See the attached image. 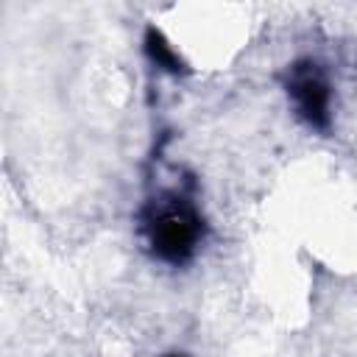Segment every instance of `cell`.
<instances>
[{
  "mask_svg": "<svg viewBox=\"0 0 357 357\" xmlns=\"http://www.w3.org/2000/svg\"><path fill=\"white\" fill-rule=\"evenodd\" d=\"M142 231L151 254L167 265H184L204 237V220L198 209L173 192L153 198L142 215Z\"/></svg>",
  "mask_w": 357,
  "mask_h": 357,
  "instance_id": "cell-1",
  "label": "cell"
},
{
  "mask_svg": "<svg viewBox=\"0 0 357 357\" xmlns=\"http://www.w3.org/2000/svg\"><path fill=\"white\" fill-rule=\"evenodd\" d=\"M287 95L293 98L298 114L318 131L329 128L332 120V89L324 70L315 61H296L287 70Z\"/></svg>",
  "mask_w": 357,
  "mask_h": 357,
  "instance_id": "cell-2",
  "label": "cell"
},
{
  "mask_svg": "<svg viewBox=\"0 0 357 357\" xmlns=\"http://www.w3.org/2000/svg\"><path fill=\"white\" fill-rule=\"evenodd\" d=\"M145 50H148L151 61H156V67H165L170 73H178L184 67L181 59H178V53L170 47V42L156 28H148V33H145Z\"/></svg>",
  "mask_w": 357,
  "mask_h": 357,
  "instance_id": "cell-3",
  "label": "cell"
},
{
  "mask_svg": "<svg viewBox=\"0 0 357 357\" xmlns=\"http://www.w3.org/2000/svg\"><path fill=\"white\" fill-rule=\"evenodd\" d=\"M170 357H184V354H170Z\"/></svg>",
  "mask_w": 357,
  "mask_h": 357,
  "instance_id": "cell-4",
  "label": "cell"
}]
</instances>
